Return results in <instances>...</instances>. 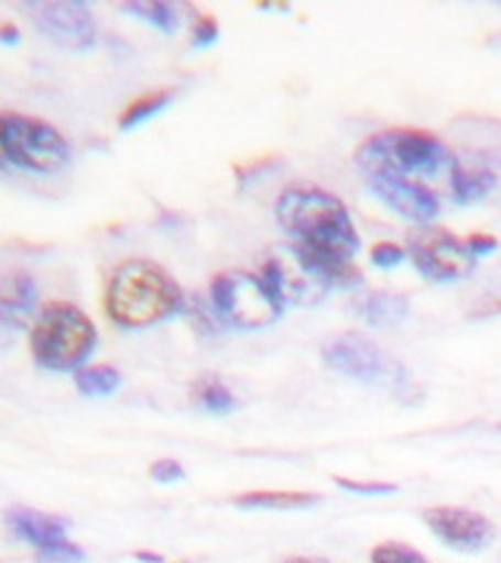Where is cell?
<instances>
[{
    "mask_svg": "<svg viewBox=\"0 0 501 563\" xmlns=\"http://www.w3.org/2000/svg\"><path fill=\"white\" fill-rule=\"evenodd\" d=\"M409 311H412V303L396 290H371L353 301V313L373 329H391V325L404 323Z\"/></svg>",
    "mask_w": 501,
    "mask_h": 563,
    "instance_id": "16",
    "label": "cell"
},
{
    "mask_svg": "<svg viewBox=\"0 0 501 563\" xmlns=\"http://www.w3.org/2000/svg\"><path fill=\"white\" fill-rule=\"evenodd\" d=\"M208 303L218 321L239 331L269 329L284 313V306L271 294L266 280L246 271L218 274L208 288Z\"/></svg>",
    "mask_w": 501,
    "mask_h": 563,
    "instance_id": "6",
    "label": "cell"
},
{
    "mask_svg": "<svg viewBox=\"0 0 501 563\" xmlns=\"http://www.w3.org/2000/svg\"><path fill=\"white\" fill-rule=\"evenodd\" d=\"M133 559L139 563H166L161 553H156V551H135Z\"/></svg>",
    "mask_w": 501,
    "mask_h": 563,
    "instance_id": "30",
    "label": "cell"
},
{
    "mask_svg": "<svg viewBox=\"0 0 501 563\" xmlns=\"http://www.w3.org/2000/svg\"><path fill=\"white\" fill-rule=\"evenodd\" d=\"M18 41H21V31L13 23H0V43L15 45Z\"/></svg>",
    "mask_w": 501,
    "mask_h": 563,
    "instance_id": "29",
    "label": "cell"
},
{
    "mask_svg": "<svg viewBox=\"0 0 501 563\" xmlns=\"http://www.w3.org/2000/svg\"><path fill=\"white\" fill-rule=\"evenodd\" d=\"M23 13L31 18L45 38L61 48L86 51L96 43V18L80 0H73V3L68 0H51V3L35 0V3H23Z\"/></svg>",
    "mask_w": 501,
    "mask_h": 563,
    "instance_id": "9",
    "label": "cell"
},
{
    "mask_svg": "<svg viewBox=\"0 0 501 563\" xmlns=\"http://www.w3.org/2000/svg\"><path fill=\"white\" fill-rule=\"evenodd\" d=\"M334 484L344 488V492L367 496V498H379V496H391L399 492L396 484H389V481H357V478H344L334 476Z\"/></svg>",
    "mask_w": 501,
    "mask_h": 563,
    "instance_id": "24",
    "label": "cell"
},
{
    "mask_svg": "<svg viewBox=\"0 0 501 563\" xmlns=\"http://www.w3.org/2000/svg\"><path fill=\"white\" fill-rule=\"evenodd\" d=\"M414 268L432 284H454L473 274L477 261L467 241L449 233L442 225H416L406 235Z\"/></svg>",
    "mask_w": 501,
    "mask_h": 563,
    "instance_id": "8",
    "label": "cell"
},
{
    "mask_svg": "<svg viewBox=\"0 0 501 563\" xmlns=\"http://www.w3.org/2000/svg\"><path fill=\"white\" fill-rule=\"evenodd\" d=\"M324 496L316 492H246L233 496V506L257 508V511H298L322 504Z\"/></svg>",
    "mask_w": 501,
    "mask_h": 563,
    "instance_id": "17",
    "label": "cell"
},
{
    "mask_svg": "<svg viewBox=\"0 0 501 563\" xmlns=\"http://www.w3.org/2000/svg\"><path fill=\"white\" fill-rule=\"evenodd\" d=\"M149 476L156 481V484H176V481L186 478V468L181 466L176 459H159L151 463Z\"/></svg>",
    "mask_w": 501,
    "mask_h": 563,
    "instance_id": "25",
    "label": "cell"
},
{
    "mask_svg": "<svg viewBox=\"0 0 501 563\" xmlns=\"http://www.w3.org/2000/svg\"><path fill=\"white\" fill-rule=\"evenodd\" d=\"M404 258H406V249H401L399 243L381 241L371 249V263L377 268H396Z\"/></svg>",
    "mask_w": 501,
    "mask_h": 563,
    "instance_id": "26",
    "label": "cell"
},
{
    "mask_svg": "<svg viewBox=\"0 0 501 563\" xmlns=\"http://www.w3.org/2000/svg\"><path fill=\"white\" fill-rule=\"evenodd\" d=\"M123 384L121 371L108 363H94V366H84L76 371V388L80 396L86 398H106L116 394Z\"/></svg>",
    "mask_w": 501,
    "mask_h": 563,
    "instance_id": "19",
    "label": "cell"
},
{
    "mask_svg": "<svg viewBox=\"0 0 501 563\" xmlns=\"http://www.w3.org/2000/svg\"><path fill=\"white\" fill-rule=\"evenodd\" d=\"M271 294L279 298L281 306H316L322 303L326 294H329V284L318 278L304 261L296 256V251L288 249L279 251L276 256H271L263 263V271L259 274Z\"/></svg>",
    "mask_w": 501,
    "mask_h": 563,
    "instance_id": "10",
    "label": "cell"
},
{
    "mask_svg": "<svg viewBox=\"0 0 501 563\" xmlns=\"http://www.w3.org/2000/svg\"><path fill=\"white\" fill-rule=\"evenodd\" d=\"M126 13H131L135 18H141V21L156 25L161 31H176L178 29V13L176 8L171 3H163V0H135V3L123 5Z\"/></svg>",
    "mask_w": 501,
    "mask_h": 563,
    "instance_id": "21",
    "label": "cell"
},
{
    "mask_svg": "<svg viewBox=\"0 0 501 563\" xmlns=\"http://www.w3.org/2000/svg\"><path fill=\"white\" fill-rule=\"evenodd\" d=\"M276 218L296 246L353 258L361 249L349 211L329 190L291 186L276 201Z\"/></svg>",
    "mask_w": 501,
    "mask_h": 563,
    "instance_id": "2",
    "label": "cell"
},
{
    "mask_svg": "<svg viewBox=\"0 0 501 563\" xmlns=\"http://www.w3.org/2000/svg\"><path fill=\"white\" fill-rule=\"evenodd\" d=\"M424 523L444 547L461 553H477L494 539V526L484 514L461 506H432L424 511Z\"/></svg>",
    "mask_w": 501,
    "mask_h": 563,
    "instance_id": "11",
    "label": "cell"
},
{
    "mask_svg": "<svg viewBox=\"0 0 501 563\" xmlns=\"http://www.w3.org/2000/svg\"><path fill=\"white\" fill-rule=\"evenodd\" d=\"M98 329L90 316L68 301L45 303L31 325V356L53 374H76L96 351Z\"/></svg>",
    "mask_w": 501,
    "mask_h": 563,
    "instance_id": "3",
    "label": "cell"
},
{
    "mask_svg": "<svg viewBox=\"0 0 501 563\" xmlns=\"http://www.w3.org/2000/svg\"><path fill=\"white\" fill-rule=\"evenodd\" d=\"M6 526L18 541L31 543V547L39 551L48 543L66 539L68 533V521L56 514L35 511L29 506H13L6 511Z\"/></svg>",
    "mask_w": 501,
    "mask_h": 563,
    "instance_id": "15",
    "label": "cell"
},
{
    "mask_svg": "<svg viewBox=\"0 0 501 563\" xmlns=\"http://www.w3.org/2000/svg\"><path fill=\"white\" fill-rule=\"evenodd\" d=\"M173 96H176V90L171 88H161V90H151V93H143L126 106V111L118 118V129L121 131H131L135 125H141L143 121H149L156 113H161L163 108L171 106Z\"/></svg>",
    "mask_w": 501,
    "mask_h": 563,
    "instance_id": "20",
    "label": "cell"
},
{
    "mask_svg": "<svg viewBox=\"0 0 501 563\" xmlns=\"http://www.w3.org/2000/svg\"><path fill=\"white\" fill-rule=\"evenodd\" d=\"M449 180H451L454 201L467 206L473 201H481V198H487L491 190L497 188L499 170L487 153L467 151L464 156H457V153H454Z\"/></svg>",
    "mask_w": 501,
    "mask_h": 563,
    "instance_id": "13",
    "label": "cell"
},
{
    "mask_svg": "<svg viewBox=\"0 0 501 563\" xmlns=\"http://www.w3.org/2000/svg\"><path fill=\"white\" fill-rule=\"evenodd\" d=\"M451 163L454 151L449 145L439 135L418 129L381 131L357 151V166L363 176H436L449 170Z\"/></svg>",
    "mask_w": 501,
    "mask_h": 563,
    "instance_id": "4",
    "label": "cell"
},
{
    "mask_svg": "<svg viewBox=\"0 0 501 563\" xmlns=\"http://www.w3.org/2000/svg\"><path fill=\"white\" fill-rule=\"evenodd\" d=\"M186 308L184 290L166 268L149 258L118 263L104 288L108 321L123 331H143L178 316Z\"/></svg>",
    "mask_w": 501,
    "mask_h": 563,
    "instance_id": "1",
    "label": "cell"
},
{
    "mask_svg": "<svg viewBox=\"0 0 501 563\" xmlns=\"http://www.w3.org/2000/svg\"><path fill=\"white\" fill-rule=\"evenodd\" d=\"M322 358L336 374L361 380V384H389L396 396L401 388H412L406 371L359 331H346L326 341Z\"/></svg>",
    "mask_w": 501,
    "mask_h": 563,
    "instance_id": "7",
    "label": "cell"
},
{
    "mask_svg": "<svg viewBox=\"0 0 501 563\" xmlns=\"http://www.w3.org/2000/svg\"><path fill=\"white\" fill-rule=\"evenodd\" d=\"M86 559V549L78 547L76 541H70L68 536L35 551V561L39 563H84Z\"/></svg>",
    "mask_w": 501,
    "mask_h": 563,
    "instance_id": "23",
    "label": "cell"
},
{
    "mask_svg": "<svg viewBox=\"0 0 501 563\" xmlns=\"http://www.w3.org/2000/svg\"><path fill=\"white\" fill-rule=\"evenodd\" d=\"M218 23L214 15H198L196 23H194V31H190V35H194V45H198V48H206V45H214L218 41Z\"/></svg>",
    "mask_w": 501,
    "mask_h": 563,
    "instance_id": "27",
    "label": "cell"
},
{
    "mask_svg": "<svg viewBox=\"0 0 501 563\" xmlns=\"http://www.w3.org/2000/svg\"><path fill=\"white\" fill-rule=\"evenodd\" d=\"M284 563H324V561H316V559H306V556H296V559H288Z\"/></svg>",
    "mask_w": 501,
    "mask_h": 563,
    "instance_id": "31",
    "label": "cell"
},
{
    "mask_svg": "<svg viewBox=\"0 0 501 563\" xmlns=\"http://www.w3.org/2000/svg\"><path fill=\"white\" fill-rule=\"evenodd\" d=\"M363 178H367L369 190L381 203L416 225H432V221H436V216L442 211L439 198H436L434 190L414 178L381 174Z\"/></svg>",
    "mask_w": 501,
    "mask_h": 563,
    "instance_id": "12",
    "label": "cell"
},
{
    "mask_svg": "<svg viewBox=\"0 0 501 563\" xmlns=\"http://www.w3.org/2000/svg\"><path fill=\"white\" fill-rule=\"evenodd\" d=\"M467 246H469V251L473 253V258H481V256H487V253L497 251L499 243H497L494 235L473 233V235H469V239H467Z\"/></svg>",
    "mask_w": 501,
    "mask_h": 563,
    "instance_id": "28",
    "label": "cell"
},
{
    "mask_svg": "<svg viewBox=\"0 0 501 563\" xmlns=\"http://www.w3.org/2000/svg\"><path fill=\"white\" fill-rule=\"evenodd\" d=\"M181 563H186V561H181Z\"/></svg>",
    "mask_w": 501,
    "mask_h": 563,
    "instance_id": "32",
    "label": "cell"
},
{
    "mask_svg": "<svg viewBox=\"0 0 501 563\" xmlns=\"http://www.w3.org/2000/svg\"><path fill=\"white\" fill-rule=\"evenodd\" d=\"M371 563H429L422 551L401 541H381L371 549Z\"/></svg>",
    "mask_w": 501,
    "mask_h": 563,
    "instance_id": "22",
    "label": "cell"
},
{
    "mask_svg": "<svg viewBox=\"0 0 501 563\" xmlns=\"http://www.w3.org/2000/svg\"><path fill=\"white\" fill-rule=\"evenodd\" d=\"M0 161L33 174H58L70 163V143L41 118L0 113Z\"/></svg>",
    "mask_w": 501,
    "mask_h": 563,
    "instance_id": "5",
    "label": "cell"
},
{
    "mask_svg": "<svg viewBox=\"0 0 501 563\" xmlns=\"http://www.w3.org/2000/svg\"><path fill=\"white\" fill-rule=\"evenodd\" d=\"M39 308V286L23 268H8L0 274V321L21 329L35 318Z\"/></svg>",
    "mask_w": 501,
    "mask_h": 563,
    "instance_id": "14",
    "label": "cell"
},
{
    "mask_svg": "<svg viewBox=\"0 0 501 563\" xmlns=\"http://www.w3.org/2000/svg\"><path fill=\"white\" fill-rule=\"evenodd\" d=\"M190 396H194L198 408H204L206 413L214 416H226L239 408V398L231 394V388L218 376H200L198 380H194Z\"/></svg>",
    "mask_w": 501,
    "mask_h": 563,
    "instance_id": "18",
    "label": "cell"
}]
</instances>
